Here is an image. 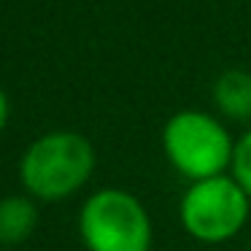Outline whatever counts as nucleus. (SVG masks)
Segmentation results:
<instances>
[{
    "instance_id": "nucleus-1",
    "label": "nucleus",
    "mask_w": 251,
    "mask_h": 251,
    "mask_svg": "<svg viewBox=\"0 0 251 251\" xmlns=\"http://www.w3.org/2000/svg\"><path fill=\"white\" fill-rule=\"evenodd\" d=\"M98 154L87 135L51 130L38 135L19 157V181L35 202H62L89 184Z\"/></svg>"
},
{
    "instance_id": "nucleus-2",
    "label": "nucleus",
    "mask_w": 251,
    "mask_h": 251,
    "mask_svg": "<svg viewBox=\"0 0 251 251\" xmlns=\"http://www.w3.org/2000/svg\"><path fill=\"white\" fill-rule=\"evenodd\" d=\"M235 141L238 138L229 135L227 125L216 114L197 108L178 111L162 127L165 159L189 184L229 173Z\"/></svg>"
},
{
    "instance_id": "nucleus-3",
    "label": "nucleus",
    "mask_w": 251,
    "mask_h": 251,
    "mask_svg": "<svg viewBox=\"0 0 251 251\" xmlns=\"http://www.w3.org/2000/svg\"><path fill=\"white\" fill-rule=\"evenodd\" d=\"M78 238L87 251H151L154 222L138 195L103 186L78 208Z\"/></svg>"
},
{
    "instance_id": "nucleus-4",
    "label": "nucleus",
    "mask_w": 251,
    "mask_h": 251,
    "mask_svg": "<svg viewBox=\"0 0 251 251\" xmlns=\"http://www.w3.org/2000/svg\"><path fill=\"white\" fill-rule=\"evenodd\" d=\"M251 216V200L229 173L195 181L178 200V222L192 240L219 246L238 238Z\"/></svg>"
},
{
    "instance_id": "nucleus-5",
    "label": "nucleus",
    "mask_w": 251,
    "mask_h": 251,
    "mask_svg": "<svg viewBox=\"0 0 251 251\" xmlns=\"http://www.w3.org/2000/svg\"><path fill=\"white\" fill-rule=\"evenodd\" d=\"M41 211L30 195H6L0 197V246L14 249L33 238L38 229Z\"/></svg>"
},
{
    "instance_id": "nucleus-6",
    "label": "nucleus",
    "mask_w": 251,
    "mask_h": 251,
    "mask_svg": "<svg viewBox=\"0 0 251 251\" xmlns=\"http://www.w3.org/2000/svg\"><path fill=\"white\" fill-rule=\"evenodd\" d=\"M213 108L229 122H251V73L232 68L213 81Z\"/></svg>"
},
{
    "instance_id": "nucleus-7",
    "label": "nucleus",
    "mask_w": 251,
    "mask_h": 251,
    "mask_svg": "<svg viewBox=\"0 0 251 251\" xmlns=\"http://www.w3.org/2000/svg\"><path fill=\"white\" fill-rule=\"evenodd\" d=\"M229 176L243 186V192L251 200V127L235 141V154H232V168Z\"/></svg>"
},
{
    "instance_id": "nucleus-8",
    "label": "nucleus",
    "mask_w": 251,
    "mask_h": 251,
    "mask_svg": "<svg viewBox=\"0 0 251 251\" xmlns=\"http://www.w3.org/2000/svg\"><path fill=\"white\" fill-rule=\"evenodd\" d=\"M8 114H11V105H8L6 92L0 89V132L6 130V125H8Z\"/></svg>"
}]
</instances>
